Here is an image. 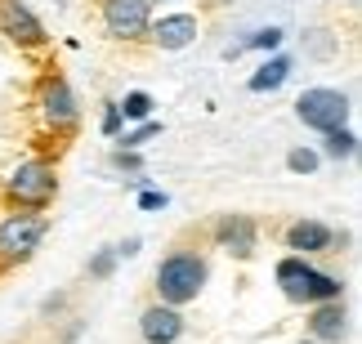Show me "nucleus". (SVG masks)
Wrapping results in <instances>:
<instances>
[{
  "label": "nucleus",
  "instance_id": "nucleus-1",
  "mask_svg": "<svg viewBox=\"0 0 362 344\" xmlns=\"http://www.w3.org/2000/svg\"><path fill=\"white\" fill-rule=\"evenodd\" d=\"M202 286H206V259L202 255H192V251H175V255H165L161 259V268H157V295H161V304H192V299L202 295Z\"/></svg>",
  "mask_w": 362,
  "mask_h": 344
},
{
  "label": "nucleus",
  "instance_id": "nucleus-2",
  "mask_svg": "<svg viewBox=\"0 0 362 344\" xmlns=\"http://www.w3.org/2000/svg\"><path fill=\"white\" fill-rule=\"evenodd\" d=\"M5 188H9V197L18 201L23 210H40V206H49L54 192H59V170H54L49 161L32 157V161H23V166L9 174Z\"/></svg>",
  "mask_w": 362,
  "mask_h": 344
},
{
  "label": "nucleus",
  "instance_id": "nucleus-3",
  "mask_svg": "<svg viewBox=\"0 0 362 344\" xmlns=\"http://www.w3.org/2000/svg\"><path fill=\"white\" fill-rule=\"evenodd\" d=\"M296 117L304 121L309 130L317 134H331V130H344V121H349V99H344L340 90H304L296 99Z\"/></svg>",
  "mask_w": 362,
  "mask_h": 344
},
{
  "label": "nucleus",
  "instance_id": "nucleus-4",
  "mask_svg": "<svg viewBox=\"0 0 362 344\" xmlns=\"http://www.w3.org/2000/svg\"><path fill=\"white\" fill-rule=\"evenodd\" d=\"M49 219L40 210H13L0 219V259H27L45 237Z\"/></svg>",
  "mask_w": 362,
  "mask_h": 344
},
{
  "label": "nucleus",
  "instance_id": "nucleus-5",
  "mask_svg": "<svg viewBox=\"0 0 362 344\" xmlns=\"http://www.w3.org/2000/svg\"><path fill=\"white\" fill-rule=\"evenodd\" d=\"M152 23V0H103V27L117 40H139L148 36Z\"/></svg>",
  "mask_w": 362,
  "mask_h": 344
},
{
  "label": "nucleus",
  "instance_id": "nucleus-6",
  "mask_svg": "<svg viewBox=\"0 0 362 344\" xmlns=\"http://www.w3.org/2000/svg\"><path fill=\"white\" fill-rule=\"evenodd\" d=\"M40 117H45L49 130H72L81 121V107H76V94L63 76H49L40 85Z\"/></svg>",
  "mask_w": 362,
  "mask_h": 344
},
{
  "label": "nucleus",
  "instance_id": "nucleus-7",
  "mask_svg": "<svg viewBox=\"0 0 362 344\" xmlns=\"http://www.w3.org/2000/svg\"><path fill=\"white\" fill-rule=\"evenodd\" d=\"M0 32H5L9 40H18L23 49H36V45L49 40L45 27H40V18L23 5V0H0Z\"/></svg>",
  "mask_w": 362,
  "mask_h": 344
},
{
  "label": "nucleus",
  "instance_id": "nucleus-8",
  "mask_svg": "<svg viewBox=\"0 0 362 344\" xmlns=\"http://www.w3.org/2000/svg\"><path fill=\"white\" fill-rule=\"evenodd\" d=\"M148 40L157 49H188L197 40V18L192 13H165V18L148 23Z\"/></svg>",
  "mask_w": 362,
  "mask_h": 344
},
{
  "label": "nucleus",
  "instance_id": "nucleus-9",
  "mask_svg": "<svg viewBox=\"0 0 362 344\" xmlns=\"http://www.w3.org/2000/svg\"><path fill=\"white\" fill-rule=\"evenodd\" d=\"M139 336L148 344H175L184 336V318H179V309H170V304H152V309H144V318H139Z\"/></svg>",
  "mask_w": 362,
  "mask_h": 344
},
{
  "label": "nucleus",
  "instance_id": "nucleus-10",
  "mask_svg": "<svg viewBox=\"0 0 362 344\" xmlns=\"http://www.w3.org/2000/svg\"><path fill=\"white\" fill-rule=\"evenodd\" d=\"M215 242L224 246V251H233L238 259H250L255 255V219L250 215H224L215 224Z\"/></svg>",
  "mask_w": 362,
  "mask_h": 344
},
{
  "label": "nucleus",
  "instance_id": "nucleus-11",
  "mask_svg": "<svg viewBox=\"0 0 362 344\" xmlns=\"http://www.w3.org/2000/svg\"><path fill=\"white\" fill-rule=\"evenodd\" d=\"M344 331H349V322H344V304H340V299H322V304H313V313H309V336L317 344H340Z\"/></svg>",
  "mask_w": 362,
  "mask_h": 344
},
{
  "label": "nucleus",
  "instance_id": "nucleus-12",
  "mask_svg": "<svg viewBox=\"0 0 362 344\" xmlns=\"http://www.w3.org/2000/svg\"><path fill=\"white\" fill-rule=\"evenodd\" d=\"M336 242V232L327 224H317V219H300V224L286 228V246L296 255H313V251H327V246Z\"/></svg>",
  "mask_w": 362,
  "mask_h": 344
},
{
  "label": "nucleus",
  "instance_id": "nucleus-13",
  "mask_svg": "<svg viewBox=\"0 0 362 344\" xmlns=\"http://www.w3.org/2000/svg\"><path fill=\"white\" fill-rule=\"evenodd\" d=\"M309 273H313V264L304 255H286L282 264H277V286L286 291V299H304V282H309Z\"/></svg>",
  "mask_w": 362,
  "mask_h": 344
},
{
  "label": "nucleus",
  "instance_id": "nucleus-14",
  "mask_svg": "<svg viewBox=\"0 0 362 344\" xmlns=\"http://www.w3.org/2000/svg\"><path fill=\"white\" fill-rule=\"evenodd\" d=\"M286 76H291V59H282V54H277V59H269V63H264L255 76L246 81V90H250V94H269V90H282V85H286Z\"/></svg>",
  "mask_w": 362,
  "mask_h": 344
},
{
  "label": "nucleus",
  "instance_id": "nucleus-15",
  "mask_svg": "<svg viewBox=\"0 0 362 344\" xmlns=\"http://www.w3.org/2000/svg\"><path fill=\"white\" fill-rule=\"evenodd\" d=\"M322 299H340V278L313 268L309 282H304V299H300V304H322Z\"/></svg>",
  "mask_w": 362,
  "mask_h": 344
},
{
  "label": "nucleus",
  "instance_id": "nucleus-16",
  "mask_svg": "<svg viewBox=\"0 0 362 344\" xmlns=\"http://www.w3.org/2000/svg\"><path fill=\"white\" fill-rule=\"evenodd\" d=\"M277 45H282V27H264V32L246 36L242 45H233V49H228V59H238L242 49H277Z\"/></svg>",
  "mask_w": 362,
  "mask_h": 344
},
{
  "label": "nucleus",
  "instance_id": "nucleus-17",
  "mask_svg": "<svg viewBox=\"0 0 362 344\" xmlns=\"http://www.w3.org/2000/svg\"><path fill=\"white\" fill-rule=\"evenodd\" d=\"M117 107H121L125 121H148V112H152V94L130 90V94H125V103H117Z\"/></svg>",
  "mask_w": 362,
  "mask_h": 344
},
{
  "label": "nucleus",
  "instance_id": "nucleus-18",
  "mask_svg": "<svg viewBox=\"0 0 362 344\" xmlns=\"http://www.w3.org/2000/svg\"><path fill=\"white\" fill-rule=\"evenodd\" d=\"M157 134H161V121H144L139 130H130V134L121 139V148H125V153H139V148H144L148 139H157Z\"/></svg>",
  "mask_w": 362,
  "mask_h": 344
},
{
  "label": "nucleus",
  "instance_id": "nucleus-19",
  "mask_svg": "<svg viewBox=\"0 0 362 344\" xmlns=\"http://www.w3.org/2000/svg\"><path fill=\"white\" fill-rule=\"evenodd\" d=\"M358 153V139L349 130H331L327 134V157H354Z\"/></svg>",
  "mask_w": 362,
  "mask_h": 344
},
{
  "label": "nucleus",
  "instance_id": "nucleus-20",
  "mask_svg": "<svg viewBox=\"0 0 362 344\" xmlns=\"http://www.w3.org/2000/svg\"><path fill=\"white\" fill-rule=\"evenodd\" d=\"M317 161H322V157H317L313 148H296V153L286 157V170H296V174H313V170H317Z\"/></svg>",
  "mask_w": 362,
  "mask_h": 344
},
{
  "label": "nucleus",
  "instance_id": "nucleus-21",
  "mask_svg": "<svg viewBox=\"0 0 362 344\" xmlns=\"http://www.w3.org/2000/svg\"><path fill=\"white\" fill-rule=\"evenodd\" d=\"M117 259H121V255H117V246H107V251H99V255L90 259V278H107V273L117 268Z\"/></svg>",
  "mask_w": 362,
  "mask_h": 344
},
{
  "label": "nucleus",
  "instance_id": "nucleus-22",
  "mask_svg": "<svg viewBox=\"0 0 362 344\" xmlns=\"http://www.w3.org/2000/svg\"><path fill=\"white\" fill-rule=\"evenodd\" d=\"M121 107L117 103H103V134H107V139H112V134H121Z\"/></svg>",
  "mask_w": 362,
  "mask_h": 344
},
{
  "label": "nucleus",
  "instance_id": "nucleus-23",
  "mask_svg": "<svg viewBox=\"0 0 362 344\" xmlns=\"http://www.w3.org/2000/svg\"><path fill=\"white\" fill-rule=\"evenodd\" d=\"M161 206H165V192H157V188L139 192V210H161Z\"/></svg>",
  "mask_w": 362,
  "mask_h": 344
},
{
  "label": "nucleus",
  "instance_id": "nucleus-24",
  "mask_svg": "<svg viewBox=\"0 0 362 344\" xmlns=\"http://www.w3.org/2000/svg\"><path fill=\"white\" fill-rule=\"evenodd\" d=\"M112 161H117L121 170H139V153H125V148H121V153H117Z\"/></svg>",
  "mask_w": 362,
  "mask_h": 344
},
{
  "label": "nucleus",
  "instance_id": "nucleus-25",
  "mask_svg": "<svg viewBox=\"0 0 362 344\" xmlns=\"http://www.w3.org/2000/svg\"><path fill=\"white\" fill-rule=\"evenodd\" d=\"M134 251H139V237H130V242H121V246H117V255H134Z\"/></svg>",
  "mask_w": 362,
  "mask_h": 344
},
{
  "label": "nucleus",
  "instance_id": "nucleus-26",
  "mask_svg": "<svg viewBox=\"0 0 362 344\" xmlns=\"http://www.w3.org/2000/svg\"><path fill=\"white\" fill-rule=\"evenodd\" d=\"M300 344H317V340H313V336H309V340H300Z\"/></svg>",
  "mask_w": 362,
  "mask_h": 344
}]
</instances>
